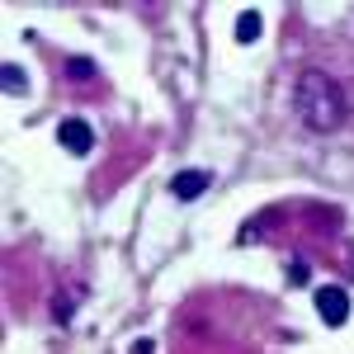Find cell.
Returning <instances> with one entry per match:
<instances>
[{
  "mask_svg": "<svg viewBox=\"0 0 354 354\" xmlns=\"http://www.w3.org/2000/svg\"><path fill=\"white\" fill-rule=\"evenodd\" d=\"M208 185H213V170H180V175L170 180V194H175L180 203H194L198 194H208Z\"/></svg>",
  "mask_w": 354,
  "mask_h": 354,
  "instance_id": "cell-4",
  "label": "cell"
},
{
  "mask_svg": "<svg viewBox=\"0 0 354 354\" xmlns=\"http://www.w3.org/2000/svg\"><path fill=\"white\" fill-rule=\"evenodd\" d=\"M57 142H62L71 156H90V151H95V128H90L85 118H62V128H57Z\"/></svg>",
  "mask_w": 354,
  "mask_h": 354,
  "instance_id": "cell-2",
  "label": "cell"
},
{
  "mask_svg": "<svg viewBox=\"0 0 354 354\" xmlns=\"http://www.w3.org/2000/svg\"><path fill=\"white\" fill-rule=\"evenodd\" d=\"M293 109L312 133H330V128L345 123V90L326 71H302L298 85H293Z\"/></svg>",
  "mask_w": 354,
  "mask_h": 354,
  "instance_id": "cell-1",
  "label": "cell"
},
{
  "mask_svg": "<svg viewBox=\"0 0 354 354\" xmlns=\"http://www.w3.org/2000/svg\"><path fill=\"white\" fill-rule=\"evenodd\" d=\"M5 90H10V95H19V90H24V66H15V62L5 66Z\"/></svg>",
  "mask_w": 354,
  "mask_h": 354,
  "instance_id": "cell-6",
  "label": "cell"
},
{
  "mask_svg": "<svg viewBox=\"0 0 354 354\" xmlns=\"http://www.w3.org/2000/svg\"><path fill=\"white\" fill-rule=\"evenodd\" d=\"M288 279H293V283H307V265L293 260V265H288Z\"/></svg>",
  "mask_w": 354,
  "mask_h": 354,
  "instance_id": "cell-7",
  "label": "cell"
},
{
  "mask_svg": "<svg viewBox=\"0 0 354 354\" xmlns=\"http://www.w3.org/2000/svg\"><path fill=\"white\" fill-rule=\"evenodd\" d=\"M317 312H322V322L326 326H345L350 322V293L345 288H317Z\"/></svg>",
  "mask_w": 354,
  "mask_h": 354,
  "instance_id": "cell-3",
  "label": "cell"
},
{
  "mask_svg": "<svg viewBox=\"0 0 354 354\" xmlns=\"http://www.w3.org/2000/svg\"><path fill=\"white\" fill-rule=\"evenodd\" d=\"M250 38H260V15L255 10H241L236 15V43H250Z\"/></svg>",
  "mask_w": 354,
  "mask_h": 354,
  "instance_id": "cell-5",
  "label": "cell"
}]
</instances>
